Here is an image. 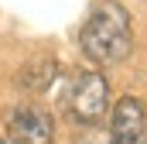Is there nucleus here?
I'll list each match as a JSON object with an SVG mask.
<instances>
[{"label": "nucleus", "mask_w": 147, "mask_h": 144, "mask_svg": "<svg viewBox=\"0 0 147 144\" xmlns=\"http://www.w3.org/2000/svg\"><path fill=\"white\" fill-rule=\"evenodd\" d=\"M82 52L96 65H116L130 55L134 48V31H130V14L116 0H99L82 24Z\"/></svg>", "instance_id": "1"}, {"label": "nucleus", "mask_w": 147, "mask_h": 144, "mask_svg": "<svg viewBox=\"0 0 147 144\" xmlns=\"http://www.w3.org/2000/svg\"><path fill=\"white\" fill-rule=\"evenodd\" d=\"M65 110L72 113L82 127L89 124H99L103 113L110 110V86L103 79V72L92 69H79L69 75V86H65Z\"/></svg>", "instance_id": "2"}, {"label": "nucleus", "mask_w": 147, "mask_h": 144, "mask_svg": "<svg viewBox=\"0 0 147 144\" xmlns=\"http://www.w3.org/2000/svg\"><path fill=\"white\" fill-rule=\"evenodd\" d=\"M7 130H10V144H51L55 127H51V113L45 107H17L7 117Z\"/></svg>", "instance_id": "3"}, {"label": "nucleus", "mask_w": 147, "mask_h": 144, "mask_svg": "<svg viewBox=\"0 0 147 144\" xmlns=\"http://www.w3.org/2000/svg\"><path fill=\"white\" fill-rule=\"evenodd\" d=\"M110 134L116 144H147V110L137 96L116 100Z\"/></svg>", "instance_id": "4"}, {"label": "nucleus", "mask_w": 147, "mask_h": 144, "mask_svg": "<svg viewBox=\"0 0 147 144\" xmlns=\"http://www.w3.org/2000/svg\"><path fill=\"white\" fill-rule=\"evenodd\" d=\"M55 75H58L55 58H51V55H38V58H31V62L21 69V86L31 89V93H45V89L55 82Z\"/></svg>", "instance_id": "5"}, {"label": "nucleus", "mask_w": 147, "mask_h": 144, "mask_svg": "<svg viewBox=\"0 0 147 144\" xmlns=\"http://www.w3.org/2000/svg\"><path fill=\"white\" fill-rule=\"evenodd\" d=\"M75 144H116V141H113V134L106 130V127H99V124H89V127H82V130H79Z\"/></svg>", "instance_id": "6"}, {"label": "nucleus", "mask_w": 147, "mask_h": 144, "mask_svg": "<svg viewBox=\"0 0 147 144\" xmlns=\"http://www.w3.org/2000/svg\"><path fill=\"white\" fill-rule=\"evenodd\" d=\"M0 144H10V141H0Z\"/></svg>", "instance_id": "7"}]
</instances>
